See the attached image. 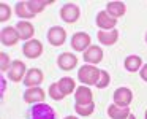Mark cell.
I'll list each match as a JSON object with an SVG mask.
<instances>
[{
    "instance_id": "1",
    "label": "cell",
    "mask_w": 147,
    "mask_h": 119,
    "mask_svg": "<svg viewBox=\"0 0 147 119\" xmlns=\"http://www.w3.org/2000/svg\"><path fill=\"white\" fill-rule=\"evenodd\" d=\"M100 71L101 70H98L93 65H82L78 71V78L84 84H96L100 78Z\"/></svg>"
},
{
    "instance_id": "2",
    "label": "cell",
    "mask_w": 147,
    "mask_h": 119,
    "mask_svg": "<svg viewBox=\"0 0 147 119\" xmlns=\"http://www.w3.org/2000/svg\"><path fill=\"white\" fill-rule=\"evenodd\" d=\"M30 118L32 119H55V111L52 109V106H49L48 103L43 102V103L32 106Z\"/></svg>"
},
{
    "instance_id": "3",
    "label": "cell",
    "mask_w": 147,
    "mask_h": 119,
    "mask_svg": "<svg viewBox=\"0 0 147 119\" xmlns=\"http://www.w3.org/2000/svg\"><path fill=\"white\" fill-rule=\"evenodd\" d=\"M79 14H81V11H79V7L76 3H65L60 10V18L68 24L76 22Z\"/></svg>"
},
{
    "instance_id": "4",
    "label": "cell",
    "mask_w": 147,
    "mask_h": 119,
    "mask_svg": "<svg viewBox=\"0 0 147 119\" xmlns=\"http://www.w3.org/2000/svg\"><path fill=\"white\" fill-rule=\"evenodd\" d=\"M71 46H73L74 51H84L86 52L87 49L90 48V37H89V33H86V32L74 33L73 38H71Z\"/></svg>"
},
{
    "instance_id": "5",
    "label": "cell",
    "mask_w": 147,
    "mask_h": 119,
    "mask_svg": "<svg viewBox=\"0 0 147 119\" xmlns=\"http://www.w3.org/2000/svg\"><path fill=\"white\" fill-rule=\"evenodd\" d=\"M22 52L27 56L29 59H36L43 54V45L38 40H29L27 43H24Z\"/></svg>"
},
{
    "instance_id": "6",
    "label": "cell",
    "mask_w": 147,
    "mask_h": 119,
    "mask_svg": "<svg viewBox=\"0 0 147 119\" xmlns=\"http://www.w3.org/2000/svg\"><path fill=\"white\" fill-rule=\"evenodd\" d=\"M114 103L119 106H128L133 100V92L128 87H119L114 90Z\"/></svg>"
},
{
    "instance_id": "7",
    "label": "cell",
    "mask_w": 147,
    "mask_h": 119,
    "mask_svg": "<svg viewBox=\"0 0 147 119\" xmlns=\"http://www.w3.org/2000/svg\"><path fill=\"white\" fill-rule=\"evenodd\" d=\"M57 65H59V68H62V70L70 71L78 65V57L74 54H71V52H62V54L57 57Z\"/></svg>"
},
{
    "instance_id": "8",
    "label": "cell",
    "mask_w": 147,
    "mask_h": 119,
    "mask_svg": "<svg viewBox=\"0 0 147 119\" xmlns=\"http://www.w3.org/2000/svg\"><path fill=\"white\" fill-rule=\"evenodd\" d=\"M65 38H67V32L65 29L55 26V27H51L48 32V40L52 46H62L65 43Z\"/></svg>"
},
{
    "instance_id": "9",
    "label": "cell",
    "mask_w": 147,
    "mask_h": 119,
    "mask_svg": "<svg viewBox=\"0 0 147 119\" xmlns=\"http://www.w3.org/2000/svg\"><path fill=\"white\" fill-rule=\"evenodd\" d=\"M115 24H117V19L112 18L108 11H100V13L96 14V26H98L100 29L112 30L115 27Z\"/></svg>"
},
{
    "instance_id": "10",
    "label": "cell",
    "mask_w": 147,
    "mask_h": 119,
    "mask_svg": "<svg viewBox=\"0 0 147 119\" xmlns=\"http://www.w3.org/2000/svg\"><path fill=\"white\" fill-rule=\"evenodd\" d=\"M43 80H45V75L40 68H30L26 75L24 83H26L27 87H38V84H41Z\"/></svg>"
},
{
    "instance_id": "11",
    "label": "cell",
    "mask_w": 147,
    "mask_h": 119,
    "mask_svg": "<svg viewBox=\"0 0 147 119\" xmlns=\"http://www.w3.org/2000/svg\"><path fill=\"white\" fill-rule=\"evenodd\" d=\"M24 75H27L26 73V64L21 62V61L11 62V67H10V70H8V76H10V80L18 83V81H21L24 78Z\"/></svg>"
},
{
    "instance_id": "12",
    "label": "cell",
    "mask_w": 147,
    "mask_h": 119,
    "mask_svg": "<svg viewBox=\"0 0 147 119\" xmlns=\"http://www.w3.org/2000/svg\"><path fill=\"white\" fill-rule=\"evenodd\" d=\"M46 92L41 87H29L24 92V100L27 103H36V102H45Z\"/></svg>"
},
{
    "instance_id": "13",
    "label": "cell",
    "mask_w": 147,
    "mask_h": 119,
    "mask_svg": "<svg viewBox=\"0 0 147 119\" xmlns=\"http://www.w3.org/2000/svg\"><path fill=\"white\" fill-rule=\"evenodd\" d=\"M84 61L90 65L100 64L103 61V49L100 46H90L86 52H84Z\"/></svg>"
},
{
    "instance_id": "14",
    "label": "cell",
    "mask_w": 147,
    "mask_h": 119,
    "mask_svg": "<svg viewBox=\"0 0 147 119\" xmlns=\"http://www.w3.org/2000/svg\"><path fill=\"white\" fill-rule=\"evenodd\" d=\"M74 99H76L78 105H89V103H93V95L92 90L86 86H81L76 89V94H74Z\"/></svg>"
},
{
    "instance_id": "15",
    "label": "cell",
    "mask_w": 147,
    "mask_h": 119,
    "mask_svg": "<svg viewBox=\"0 0 147 119\" xmlns=\"http://www.w3.org/2000/svg\"><path fill=\"white\" fill-rule=\"evenodd\" d=\"M16 32H18L21 40H27L29 41V40H32L33 33H35V29H33V26L29 21H21L16 26Z\"/></svg>"
},
{
    "instance_id": "16",
    "label": "cell",
    "mask_w": 147,
    "mask_h": 119,
    "mask_svg": "<svg viewBox=\"0 0 147 119\" xmlns=\"http://www.w3.org/2000/svg\"><path fill=\"white\" fill-rule=\"evenodd\" d=\"M130 108L128 106H119V105H109L108 106V116L111 119H127L130 116Z\"/></svg>"
},
{
    "instance_id": "17",
    "label": "cell",
    "mask_w": 147,
    "mask_h": 119,
    "mask_svg": "<svg viewBox=\"0 0 147 119\" xmlns=\"http://www.w3.org/2000/svg\"><path fill=\"white\" fill-rule=\"evenodd\" d=\"M119 38V30L112 29V30H100L98 32V41L103 43L106 46H111L117 41Z\"/></svg>"
},
{
    "instance_id": "18",
    "label": "cell",
    "mask_w": 147,
    "mask_h": 119,
    "mask_svg": "<svg viewBox=\"0 0 147 119\" xmlns=\"http://www.w3.org/2000/svg\"><path fill=\"white\" fill-rule=\"evenodd\" d=\"M18 40H19V35H18L14 27H5V29L2 30V43H3L5 46L16 45Z\"/></svg>"
},
{
    "instance_id": "19",
    "label": "cell",
    "mask_w": 147,
    "mask_h": 119,
    "mask_svg": "<svg viewBox=\"0 0 147 119\" xmlns=\"http://www.w3.org/2000/svg\"><path fill=\"white\" fill-rule=\"evenodd\" d=\"M106 11H108L112 18L119 19V18H122L125 14L127 8H125L123 2H109V3H108V10H106Z\"/></svg>"
},
{
    "instance_id": "20",
    "label": "cell",
    "mask_w": 147,
    "mask_h": 119,
    "mask_svg": "<svg viewBox=\"0 0 147 119\" xmlns=\"http://www.w3.org/2000/svg\"><path fill=\"white\" fill-rule=\"evenodd\" d=\"M123 65H125V68H127L128 71H131V73H133V71H138L141 68L142 61H141L139 56H128V57L125 59Z\"/></svg>"
},
{
    "instance_id": "21",
    "label": "cell",
    "mask_w": 147,
    "mask_h": 119,
    "mask_svg": "<svg viewBox=\"0 0 147 119\" xmlns=\"http://www.w3.org/2000/svg\"><path fill=\"white\" fill-rule=\"evenodd\" d=\"M48 3H51V2H45V0H29V2H27V7H29V10L32 11L33 14H38L45 10Z\"/></svg>"
},
{
    "instance_id": "22",
    "label": "cell",
    "mask_w": 147,
    "mask_h": 119,
    "mask_svg": "<svg viewBox=\"0 0 147 119\" xmlns=\"http://www.w3.org/2000/svg\"><path fill=\"white\" fill-rule=\"evenodd\" d=\"M57 84H59V87H60V90L63 92L65 97L74 90V81L71 78H60V81Z\"/></svg>"
},
{
    "instance_id": "23",
    "label": "cell",
    "mask_w": 147,
    "mask_h": 119,
    "mask_svg": "<svg viewBox=\"0 0 147 119\" xmlns=\"http://www.w3.org/2000/svg\"><path fill=\"white\" fill-rule=\"evenodd\" d=\"M16 13L19 18H24V19H32V18H35V14H33L32 11L29 10V7H27V2H19V3L16 5Z\"/></svg>"
},
{
    "instance_id": "24",
    "label": "cell",
    "mask_w": 147,
    "mask_h": 119,
    "mask_svg": "<svg viewBox=\"0 0 147 119\" xmlns=\"http://www.w3.org/2000/svg\"><path fill=\"white\" fill-rule=\"evenodd\" d=\"M93 109H95L93 103H89V105H78L76 103V106H74V111L81 116H90L93 113Z\"/></svg>"
},
{
    "instance_id": "25",
    "label": "cell",
    "mask_w": 147,
    "mask_h": 119,
    "mask_svg": "<svg viewBox=\"0 0 147 119\" xmlns=\"http://www.w3.org/2000/svg\"><path fill=\"white\" fill-rule=\"evenodd\" d=\"M109 83H111V76H109V73L106 70H101L100 71V78H98V83L95 84L98 89H105V87L109 86Z\"/></svg>"
},
{
    "instance_id": "26",
    "label": "cell",
    "mask_w": 147,
    "mask_h": 119,
    "mask_svg": "<svg viewBox=\"0 0 147 119\" xmlns=\"http://www.w3.org/2000/svg\"><path fill=\"white\" fill-rule=\"evenodd\" d=\"M49 95H51V99H54V100L65 99V95H63V92L60 90L59 84H51V87H49Z\"/></svg>"
},
{
    "instance_id": "27",
    "label": "cell",
    "mask_w": 147,
    "mask_h": 119,
    "mask_svg": "<svg viewBox=\"0 0 147 119\" xmlns=\"http://www.w3.org/2000/svg\"><path fill=\"white\" fill-rule=\"evenodd\" d=\"M10 16H11V10H10V7H8L7 3H0V21L2 22H5V21H8L10 19Z\"/></svg>"
},
{
    "instance_id": "28",
    "label": "cell",
    "mask_w": 147,
    "mask_h": 119,
    "mask_svg": "<svg viewBox=\"0 0 147 119\" xmlns=\"http://www.w3.org/2000/svg\"><path fill=\"white\" fill-rule=\"evenodd\" d=\"M11 67V62H10V57H8V54H5V52H0V70L2 71H8Z\"/></svg>"
},
{
    "instance_id": "29",
    "label": "cell",
    "mask_w": 147,
    "mask_h": 119,
    "mask_svg": "<svg viewBox=\"0 0 147 119\" xmlns=\"http://www.w3.org/2000/svg\"><path fill=\"white\" fill-rule=\"evenodd\" d=\"M141 78H142L144 81H147V64H144V67H141Z\"/></svg>"
},
{
    "instance_id": "30",
    "label": "cell",
    "mask_w": 147,
    "mask_h": 119,
    "mask_svg": "<svg viewBox=\"0 0 147 119\" xmlns=\"http://www.w3.org/2000/svg\"><path fill=\"white\" fill-rule=\"evenodd\" d=\"M65 119H78V118H74V116H67Z\"/></svg>"
},
{
    "instance_id": "31",
    "label": "cell",
    "mask_w": 147,
    "mask_h": 119,
    "mask_svg": "<svg viewBox=\"0 0 147 119\" xmlns=\"http://www.w3.org/2000/svg\"><path fill=\"white\" fill-rule=\"evenodd\" d=\"M127 119H136V118H134V116H133V114H130V116H128V118H127Z\"/></svg>"
},
{
    "instance_id": "32",
    "label": "cell",
    "mask_w": 147,
    "mask_h": 119,
    "mask_svg": "<svg viewBox=\"0 0 147 119\" xmlns=\"http://www.w3.org/2000/svg\"><path fill=\"white\" fill-rule=\"evenodd\" d=\"M146 43H147V33H146Z\"/></svg>"
},
{
    "instance_id": "33",
    "label": "cell",
    "mask_w": 147,
    "mask_h": 119,
    "mask_svg": "<svg viewBox=\"0 0 147 119\" xmlns=\"http://www.w3.org/2000/svg\"><path fill=\"white\" fill-rule=\"evenodd\" d=\"M146 119H147V109H146Z\"/></svg>"
}]
</instances>
